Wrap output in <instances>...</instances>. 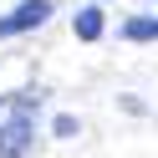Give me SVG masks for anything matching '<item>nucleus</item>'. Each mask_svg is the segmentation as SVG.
<instances>
[{
  "mask_svg": "<svg viewBox=\"0 0 158 158\" xmlns=\"http://www.w3.org/2000/svg\"><path fill=\"white\" fill-rule=\"evenodd\" d=\"M46 15H51L46 0H21L10 15H0V36H21V31H31V26H41Z\"/></svg>",
  "mask_w": 158,
  "mask_h": 158,
  "instance_id": "obj_2",
  "label": "nucleus"
},
{
  "mask_svg": "<svg viewBox=\"0 0 158 158\" xmlns=\"http://www.w3.org/2000/svg\"><path fill=\"white\" fill-rule=\"evenodd\" d=\"M77 36H82V41H97V36H102V10H97V5H82V10H77Z\"/></svg>",
  "mask_w": 158,
  "mask_h": 158,
  "instance_id": "obj_3",
  "label": "nucleus"
},
{
  "mask_svg": "<svg viewBox=\"0 0 158 158\" xmlns=\"http://www.w3.org/2000/svg\"><path fill=\"white\" fill-rule=\"evenodd\" d=\"M31 117H26V107H15V117L5 127H0V158H26L31 153Z\"/></svg>",
  "mask_w": 158,
  "mask_h": 158,
  "instance_id": "obj_1",
  "label": "nucleus"
},
{
  "mask_svg": "<svg viewBox=\"0 0 158 158\" xmlns=\"http://www.w3.org/2000/svg\"><path fill=\"white\" fill-rule=\"evenodd\" d=\"M127 36H133V41H148V36H158V21L138 15V21H127Z\"/></svg>",
  "mask_w": 158,
  "mask_h": 158,
  "instance_id": "obj_4",
  "label": "nucleus"
}]
</instances>
